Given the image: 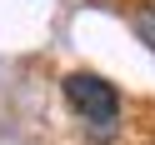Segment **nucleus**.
I'll return each mask as SVG.
<instances>
[{
    "label": "nucleus",
    "instance_id": "obj_1",
    "mask_svg": "<svg viewBox=\"0 0 155 145\" xmlns=\"http://www.w3.org/2000/svg\"><path fill=\"white\" fill-rule=\"evenodd\" d=\"M65 100H70V110L80 115L95 135H115L120 95H115L110 80H100V75H90V70H75V75H65Z\"/></svg>",
    "mask_w": 155,
    "mask_h": 145
},
{
    "label": "nucleus",
    "instance_id": "obj_2",
    "mask_svg": "<svg viewBox=\"0 0 155 145\" xmlns=\"http://www.w3.org/2000/svg\"><path fill=\"white\" fill-rule=\"evenodd\" d=\"M135 35H140V40L155 50V0H145L140 10H135Z\"/></svg>",
    "mask_w": 155,
    "mask_h": 145
}]
</instances>
